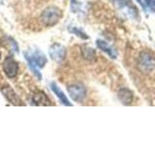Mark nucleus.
Listing matches in <instances>:
<instances>
[{"label":"nucleus","mask_w":155,"mask_h":145,"mask_svg":"<svg viewBox=\"0 0 155 145\" xmlns=\"http://www.w3.org/2000/svg\"><path fill=\"white\" fill-rule=\"evenodd\" d=\"M0 59H1V51H0Z\"/></svg>","instance_id":"nucleus-17"},{"label":"nucleus","mask_w":155,"mask_h":145,"mask_svg":"<svg viewBox=\"0 0 155 145\" xmlns=\"http://www.w3.org/2000/svg\"><path fill=\"white\" fill-rule=\"evenodd\" d=\"M1 43L4 44V46L6 47L8 50H12L14 52H18V47L17 45V43L15 42L12 38H9V37L4 38Z\"/></svg>","instance_id":"nucleus-12"},{"label":"nucleus","mask_w":155,"mask_h":145,"mask_svg":"<svg viewBox=\"0 0 155 145\" xmlns=\"http://www.w3.org/2000/svg\"><path fill=\"white\" fill-rule=\"evenodd\" d=\"M24 57L25 58H29L30 60H32L35 65L38 68H43L45 66V64L47 63V58L44 55V53L39 51V50H35V51H29L24 53Z\"/></svg>","instance_id":"nucleus-5"},{"label":"nucleus","mask_w":155,"mask_h":145,"mask_svg":"<svg viewBox=\"0 0 155 145\" xmlns=\"http://www.w3.org/2000/svg\"><path fill=\"white\" fill-rule=\"evenodd\" d=\"M3 71L8 77H15L18 75V65L12 57H7L3 63Z\"/></svg>","instance_id":"nucleus-4"},{"label":"nucleus","mask_w":155,"mask_h":145,"mask_svg":"<svg viewBox=\"0 0 155 145\" xmlns=\"http://www.w3.org/2000/svg\"><path fill=\"white\" fill-rule=\"evenodd\" d=\"M138 66L140 72L149 74L155 69V56L150 51H143L140 54Z\"/></svg>","instance_id":"nucleus-1"},{"label":"nucleus","mask_w":155,"mask_h":145,"mask_svg":"<svg viewBox=\"0 0 155 145\" xmlns=\"http://www.w3.org/2000/svg\"><path fill=\"white\" fill-rule=\"evenodd\" d=\"M118 99L120 100V102L122 103L123 105H130L132 103L133 101V94L132 92H131L129 89L127 88H122L118 91Z\"/></svg>","instance_id":"nucleus-9"},{"label":"nucleus","mask_w":155,"mask_h":145,"mask_svg":"<svg viewBox=\"0 0 155 145\" xmlns=\"http://www.w3.org/2000/svg\"><path fill=\"white\" fill-rule=\"evenodd\" d=\"M147 7L155 14V0H147Z\"/></svg>","instance_id":"nucleus-14"},{"label":"nucleus","mask_w":155,"mask_h":145,"mask_svg":"<svg viewBox=\"0 0 155 145\" xmlns=\"http://www.w3.org/2000/svg\"><path fill=\"white\" fill-rule=\"evenodd\" d=\"M96 44H97V47H98L100 50H102L103 51L107 52L110 57H113V58L116 57L115 50L109 45L108 43H106L105 41H102V40H97Z\"/></svg>","instance_id":"nucleus-11"},{"label":"nucleus","mask_w":155,"mask_h":145,"mask_svg":"<svg viewBox=\"0 0 155 145\" xmlns=\"http://www.w3.org/2000/svg\"><path fill=\"white\" fill-rule=\"evenodd\" d=\"M72 31L74 32L75 34H77L78 36H80L81 38H84V39H86V38H87V36H86V35H84V33H81V31H79V30H78V29H77V28H74V29H73Z\"/></svg>","instance_id":"nucleus-15"},{"label":"nucleus","mask_w":155,"mask_h":145,"mask_svg":"<svg viewBox=\"0 0 155 145\" xmlns=\"http://www.w3.org/2000/svg\"><path fill=\"white\" fill-rule=\"evenodd\" d=\"M51 87V90L53 91V93H54L58 97V99L61 101V103L63 105H72V104L69 102V100L67 99V97L64 95V93H63L62 90L59 88V87H58V85L56 83L52 82Z\"/></svg>","instance_id":"nucleus-10"},{"label":"nucleus","mask_w":155,"mask_h":145,"mask_svg":"<svg viewBox=\"0 0 155 145\" xmlns=\"http://www.w3.org/2000/svg\"><path fill=\"white\" fill-rule=\"evenodd\" d=\"M61 17H62L61 10L57 7L51 6L47 8L46 10H44V12L41 14V19L46 25L52 26L59 21Z\"/></svg>","instance_id":"nucleus-2"},{"label":"nucleus","mask_w":155,"mask_h":145,"mask_svg":"<svg viewBox=\"0 0 155 145\" xmlns=\"http://www.w3.org/2000/svg\"><path fill=\"white\" fill-rule=\"evenodd\" d=\"M68 92L71 98L76 102H81L86 95V90L81 84H73L68 87Z\"/></svg>","instance_id":"nucleus-3"},{"label":"nucleus","mask_w":155,"mask_h":145,"mask_svg":"<svg viewBox=\"0 0 155 145\" xmlns=\"http://www.w3.org/2000/svg\"><path fill=\"white\" fill-rule=\"evenodd\" d=\"M2 93L4 94V96L6 97L7 100L9 102H11V103L15 105H21V100H19V98L18 97V95L16 94V92H15L12 88H10V87L6 86L4 87V88L2 89Z\"/></svg>","instance_id":"nucleus-7"},{"label":"nucleus","mask_w":155,"mask_h":145,"mask_svg":"<svg viewBox=\"0 0 155 145\" xmlns=\"http://www.w3.org/2000/svg\"><path fill=\"white\" fill-rule=\"evenodd\" d=\"M71 1H72V3H75V2H76V0H71Z\"/></svg>","instance_id":"nucleus-16"},{"label":"nucleus","mask_w":155,"mask_h":145,"mask_svg":"<svg viewBox=\"0 0 155 145\" xmlns=\"http://www.w3.org/2000/svg\"><path fill=\"white\" fill-rule=\"evenodd\" d=\"M82 55H84L85 59L91 60V59H93L95 56V51L93 48H91V47H84L82 48Z\"/></svg>","instance_id":"nucleus-13"},{"label":"nucleus","mask_w":155,"mask_h":145,"mask_svg":"<svg viewBox=\"0 0 155 145\" xmlns=\"http://www.w3.org/2000/svg\"><path fill=\"white\" fill-rule=\"evenodd\" d=\"M66 54V50L65 47L59 44H54L52 45L50 48V55L52 60L55 62H61L64 59Z\"/></svg>","instance_id":"nucleus-6"},{"label":"nucleus","mask_w":155,"mask_h":145,"mask_svg":"<svg viewBox=\"0 0 155 145\" xmlns=\"http://www.w3.org/2000/svg\"><path fill=\"white\" fill-rule=\"evenodd\" d=\"M32 102L37 105H50V100L48 99V97L45 93H43L41 91L35 92L32 95Z\"/></svg>","instance_id":"nucleus-8"}]
</instances>
